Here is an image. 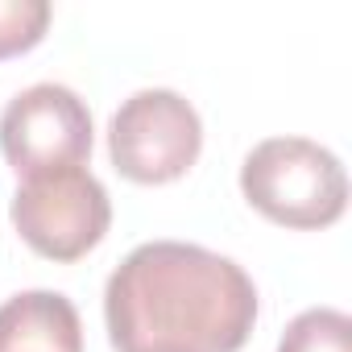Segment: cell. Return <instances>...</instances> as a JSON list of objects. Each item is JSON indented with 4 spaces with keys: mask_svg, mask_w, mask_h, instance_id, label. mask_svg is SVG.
<instances>
[{
    "mask_svg": "<svg viewBox=\"0 0 352 352\" xmlns=\"http://www.w3.org/2000/svg\"><path fill=\"white\" fill-rule=\"evenodd\" d=\"M257 311L253 278L191 241L137 245L104 286L116 352H241Z\"/></svg>",
    "mask_w": 352,
    "mask_h": 352,
    "instance_id": "6da1fadb",
    "label": "cell"
},
{
    "mask_svg": "<svg viewBox=\"0 0 352 352\" xmlns=\"http://www.w3.org/2000/svg\"><path fill=\"white\" fill-rule=\"evenodd\" d=\"M241 195L270 224L315 232L348 212V174L311 137H265L241 162Z\"/></svg>",
    "mask_w": 352,
    "mask_h": 352,
    "instance_id": "7a4b0ae2",
    "label": "cell"
},
{
    "mask_svg": "<svg viewBox=\"0 0 352 352\" xmlns=\"http://www.w3.org/2000/svg\"><path fill=\"white\" fill-rule=\"evenodd\" d=\"M204 120L195 104L170 87L133 91L108 120V157L116 174L141 187L174 183L199 162Z\"/></svg>",
    "mask_w": 352,
    "mask_h": 352,
    "instance_id": "3957f363",
    "label": "cell"
},
{
    "mask_svg": "<svg viewBox=\"0 0 352 352\" xmlns=\"http://www.w3.org/2000/svg\"><path fill=\"white\" fill-rule=\"evenodd\" d=\"M9 216L34 253L50 261H79L104 241L112 224V199L87 166H71L21 179Z\"/></svg>",
    "mask_w": 352,
    "mask_h": 352,
    "instance_id": "277c9868",
    "label": "cell"
},
{
    "mask_svg": "<svg viewBox=\"0 0 352 352\" xmlns=\"http://www.w3.org/2000/svg\"><path fill=\"white\" fill-rule=\"evenodd\" d=\"M91 141V112L67 83H34L0 112V153L21 179L87 166Z\"/></svg>",
    "mask_w": 352,
    "mask_h": 352,
    "instance_id": "5b68a950",
    "label": "cell"
},
{
    "mask_svg": "<svg viewBox=\"0 0 352 352\" xmlns=\"http://www.w3.org/2000/svg\"><path fill=\"white\" fill-rule=\"evenodd\" d=\"M0 352H83L75 302L58 290H21L0 302Z\"/></svg>",
    "mask_w": 352,
    "mask_h": 352,
    "instance_id": "8992f818",
    "label": "cell"
},
{
    "mask_svg": "<svg viewBox=\"0 0 352 352\" xmlns=\"http://www.w3.org/2000/svg\"><path fill=\"white\" fill-rule=\"evenodd\" d=\"M278 352H352V319L336 307H311L286 323Z\"/></svg>",
    "mask_w": 352,
    "mask_h": 352,
    "instance_id": "52a82bcc",
    "label": "cell"
},
{
    "mask_svg": "<svg viewBox=\"0 0 352 352\" xmlns=\"http://www.w3.org/2000/svg\"><path fill=\"white\" fill-rule=\"evenodd\" d=\"M54 9L46 0H0V58L34 50L50 30Z\"/></svg>",
    "mask_w": 352,
    "mask_h": 352,
    "instance_id": "ba28073f",
    "label": "cell"
}]
</instances>
